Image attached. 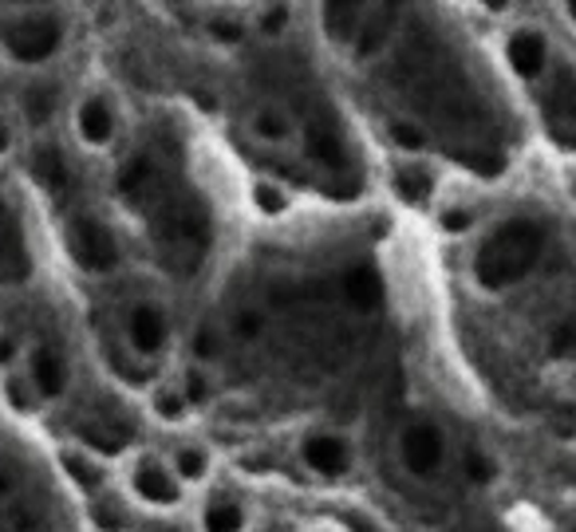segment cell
<instances>
[{
    "label": "cell",
    "mask_w": 576,
    "mask_h": 532,
    "mask_svg": "<svg viewBox=\"0 0 576 532\" xmlns=\"http://www.w3.org/2000/svg\"><path fill=\"white\" fill-rule=\"evenodd\" d=\"M305 457L320 478H340V473L348 469V445L340 442V438H328V434L312 438L308 450H305Z\"/></svg>",
    "instance_id": "8992f818"
},
{
    "label": "cell",
    "mask_w": 576,
    "mask_h": 532,
    "mask_svg": "<svg viewBox=\"0 0 576 532\" xmlns=\"http://www.w3.org/2000/svg\"><path fill=\"white\" fill-rule=\"evenodd\" d=\"M545 245V229L529 218L505 221V225L486 241V249L478 252V284L482 288H505L517 276L533 269V257Z\"/></svg>",
    "instance_id": "6da1fadb"
},
{
    "label": "cell",
    "mask_w": 576,
    "mask_h": 532,
    "mask_svg": "<svg viewBox=\"0 0 576 532\" xmlns=\"http://www.w3.org/2000/svg\"><path fill=\"white\" fill-rule=\"evenodd\" d=\"M348 300L356 308H375L383 300V284L380 276H375V269H368V264H359V269L348 272Z\"/></svg>",
    "instance_id": "9c48e42d"
},
{
    "label": "cell",
    "mask_w": 576,
    "mask_h": 532,
    "mask_svg": "<svg viewBox=\"0 0 576 532\" xmlns=\"http://www.w3.org/2000/svg\"><path fill=\"white\" fill-rule=\"evenodd\" d=\"M24 115H28V122H44L48 115H52V91L48 88L28 91V95H24Z\"/></svg>",
    "instance_id": "d6986e66"
},
{
    "label": "cell",
    "mask_w": 576,
    "mask_h": 532,
    "mask_svg": "<svg viewBox=\"0 0 576 532\" xmlns=\"http://www.w3.org/2000/svg\"><path fill=\"white\" fill-rule=\"evenodd\" d=\"M510 64L517 76L533 79L537 72L545 67V40L541 36H533V33H522V36H513L510 40Z\"/></svg>",
    "instance_id": "ba28073f"
},
{
    "label": "cell",
    "mask_w": 576,
    "mask_h": 532,
    "mask_svg": "<svg viewBox=\"0 0 576 532\" xmlns=\"http://www.w3.org/2000/svg\"><path fill=\"white\" fill-rule=\"evenodd\" d=\"M392 21H395V9H392V4L375 12V16L368 21V33H363V44H359V52H363V55L375 52V48L383 44V36H387V28H392Z\"/></svg>",
    "instance_id": "9a60e30c"
},
{
    "label": "cell",
    "mask_w": 576,
    "mask_h": 532,
    "mask_svg": "<svg viewBox=\"0 0 576 532\" xmlns=\"http://www.w3.org/2000/svg\"><path fill=\"white\" fill-rule=\"evenodd\" d=\"M553 351H556V355H573V351H576V320H568V324L556 327Z\"/></svg>",
    "instance_id": "7402d4cb"
},
{
    "label": "cell",
    "mask_w": 576,
    "mask_h": 532,
    "mask_svg": "<svg viewBox=\"0 0 576 532\" xmlns=\"http://www.w3.org/2000/svg\"><path fill=\"white\" fill-rule=\"evenodd\" d=\"M466 469H470V473H474L478 481H486L489 473H494V469H489V462H486L482 454H470V457H466Z\"/></svg>",
    "instance_id": "f1b7e54d"
},
{
    "label": "cell",
    "mask_w": 576,
    "mask_h": 532,
    "mask_svg": "<svg viewBox=\"0 0 576 532\" xmlns=\"http://www.w3.org/2000/svg\"><path fill=\"white\" fill-rule=\"evenodd\" d=\"M395 185H399V194L407 197V202H423V197L431 194L426 174H414V170H399V174H395Z\"/></svg>",
    "instance_id": "ac0fdd59"
},
{
    "label": "cell",
    "mask_w": 576,
    "mask_h": 532,
    "mask_svg": "<svg viewBox=\"0 0 576 532\" xmlns=\"http://www.w3.org/2000/svg\"><path fill=\"white\" fill-rule=\"evenodd\" d=\"M33 174L48 185L60 182V154H55V146H40V151L33 154Z\"/></svg>",
    "instance_id": "2e32d148"
},
{
    "label": "cell",
    "mask_w": 576,
    "mask_h": 532,
    "mask_svg": "<svg viewBox=\"0 0 576 532\" xmlns=\"http://www.w3.org/2000/svg\"><path fill=\"white\" fill-rule=\"evenodd\" d=\"M549 131L561 146H576V83L573 76H561L549 99Z\"/></svg>",
    "instance_id": "5b68a950"
},
{
    "label": "cell",
    "mask_w": 576,
    "mask_h": 532,
    "mask_svg": "<svg viewBox=\"0 0 576 532\" xmlns=\"http://www.w3.org/2000/svg\"><path fill=\"white\" fill-rule=\"evenodd\" d=\"M111 111L103 99H88L84 103V111H79V131H84V139L88 142H107L111 139Z\"/></svg>",
    "instance_id": "8fae6325"
},
{
    "label": "cell",
    "mask_w": 576,
    "mask_h": 532,
    "mask_svg": "<svg viewBox=\"0 0 576 532\" xmlns=\"http://www.w3.org/2000/svg\"><path fill=\"white\" fill-rule=\"evenodd\" d=\"M33 375H36V387H40L44 394L64 391V367H60V359H55L52 351H36Z\"/></svg>",
    "instance_id": "4fadbf2b"
},
{
    "label": "cell",
    "mask_w": 576,
    "mask_h": 532,
    "mask_svg": "<svg viewBox=\"0 0 576 532\" xmlns=\"http://www.w3.org/2000/svg\"><path fill=\"white\" fill-rule=\"evenodd\" d=\"M185 387H190V399H202V379H197V375H190V379H185Z\"/></svg>",
    "instance_id": "836d02e7"
},
{
    "label": "cell",
    "mask_w": 576,
    "mask_h": 532,
    "mask_svg": "<svg viewBox=\"0 0 576 532\" xmlns=\"http://www.w3.org/2000/svg\"><path fill=\"white\" fill-rule=\"evenodd\" d=\"M84 438H88V445L103 450V454H119V450H123V434H107V430H95V426H88V430H84Z\"/></svg>",
    "instance_id": "ffe728a7"
},
{
    "label": "cell",
    "mask_w": 576,
    "mask_h": 532,
    "mask_svg": "<svg viewBox=\"0 0 576 532\" xmlns=\"http://www.w3.org/2000/svg\"><path fill=\"white\" fill-rule=\"evenodd\" d=\"M257 206L265 209V213H281L284 209V197L272 190V185H257Z\"/></svg>",
    "instance_id": "d4e9b609"
},
{
    "label": "cell",
    "mask_w": 576,
    "mask_h": 532,
    "mask_svg": "<svg viewBox=\"0 0 576 532\" xmlns=\"http://www.w3.org/2000/svg\"><path fill=\"white\" fill-rule=\"evenodd\" d=\"M356 21H359V12L356 4H324V28L332 40H351V33H356Z\"/></svg>",
    "instance_id": "5bb4252c"
},
{
    "label": "cell",
    "mask_w": 576,
    "mask_h": 532,
    "mask_svg": "<svg viewBox=\"0 0 576 532\" xmlns=\"http://www.w3.org/2000/svg\"><path fill=\"white\" fill-rule=\"evenodd\" d=\"M131 339H135V348H139L142 355L163 351V343H166L163 312H154V308H135L131 312Z\"/></svg>",
    "instance_id": "52a82bcc"
},
{
    "label": "cell",
    "mask_w": 576,
    "mask_h": 532,
    "mask_svg": "<svg viewBox=\"0 0 576 532\" xmlns=\"http://www.w3.org/2000/svg\"><path fill=\"white\" fill-rule=\"evenodd\" d=\"M238 529H241L238 505H214L206 512V532H238Z\"/></svg>",
    "instance_id": "e0dca14e"
},
{
    "label": "cell",
    "mask_w": 576,
    "mask_h": 532,
    "mask_svg": "<svg viewBox=\"0 0 576 532\" xmlns=\"http://www.w3.org/2000/svg\"><path fill=\"white\" fill-rule=\"evenodd\" d=\"M257 131H261L265 139H284V122L277 119V115H257Z\"/></svg>",
    "instance_id": "4316f807"
},
{
    "label": "cell",
    "mask_w": 576,
    "mask_h": 532,
    "mask_svg": "<svg viewBox=\"0 0 576 532\" xmlns=\"http://www.w3.org/2000/svg\"><path fill=\"white\" fill-rule=\"evenodd\" d=\"M238 332H241V336H257V332H261V320H257L253 312H245L238 320Z\"/></svg>",
    "instance_id": "4dcf8cb0"
},
{
    "label": "cell",
    "mask_w": 576,
    "mask_h": 532,
    "mask_svg": "<svg viewBox=\"0 0 576 532\" xmlns=\"http://www.w3.org/2000/svg\"><path fill=\"white\" fill-rule=\"evenodd\" d=\"M438 457H443V438H438V430L431 423H419L402 434V462H407V469L431 473L438 466Z\"/></svg>",
    "instance_id": "277c9868"
},
{
    "label": "cell",
    "mask_w": 576,
    "mask_h": 532,
    "mask_svg": "<svg viewBox=\"0 0 576 532\" xmlns=\"http://www.w3.org/2000/svg\"><path fill=\"white\" fill-rule=\"evenodd\" d=\"M95 524H103L107 532H119L123 529V521H119V517H111V509H95Z\"/></svg>",
    "instance_id": "d6a6232c"
},
{
    "label": "cell",
    "mask_w": 576,
    "mask_h": 532,
    "mask_svg": "<svg viewBox=\"0 0 576 532\" xmlns=\"http://www.w3.org/2000/svg\"><path fill=\"white\" fill-rule=\"evenodd\" d=\"M72 257L91 272H107L119 261V249H115V241H111V233L103 225H95V221H76V225H72Z\"/></svg>",
    "instance_id": "7a4b0ae2"
},
{
    "label": "cell",
    "mask_w": 576,
    "mask_h": 532,
    "mask_svg": "<svg viewBox=\"0 0 576 532\" xmlns=\"http://www.w3.org/2000/svg\"><path fill=\"white\" fill-rule=\"evenodd\" d=\"M561 438H573L576 434V411H561V423H556Z\"/></svg>",
    "instance_id": "1f68e13d"
},
{
    "label": "cell",
    "mask_w": 576,
    "mask_h": 532,
    "mask_svg": "<svg viewBox=\"0 0 576 532\" xmlns=\"http://www.w3.org/2000/svg\"><path fill=\"white\" fill-rule=\"evenodd\" d=\"M392 134H395V142H399L402 151H419V146H423V134L414 131V127H402V122H395Z\"/></svg>",
    "instance_id": "cb8c5ba5"
},
{
    "label": "cell",
    "mask_w": 576,
    "mask_h": 532,
    "mask_svg": "<svg viewBox=\"0 0 576 532\" xmlns=\"http://www.w3.org/2000/svg\"><path fill=\"white\" fill-rule=\"evenodd\" d=\"M568 16H573V21H576V0H573V4H568Z\"/></svg>",
    "instance_id": "74e56055"
},
{
    "label": "cell",
    "mask_w": 576,
    "mask_h": 532,
    "mask_svg": "<svg viewBox=\"0 0 576 532\" xmlns=\"http://www.w3.org/2000/svg\"><path fill=\"white\" fill-rule=\"evenodd\" d=\"M154 406H158L163 418H182V399H178V394H158Z\"/></svg>",
    "instance_id": "83f0119b"
},
{
    "label": "cell",
    "mask_w": 576,
    "mask_h": 532,
    "mask_svg": "<svg viewBox=\"0 0 576 532\" xmlns=\"http://www.w3.org/2000/svg\"><path fill=\"white\" fill-rule=\"evenodd\" d=\"M135 489H139V493H142L146 501H154V505H170V501L178 497L175 481L166 478V473H163L158 466H142V469H139V478H135Z\"/></svg>",
    "instance_id": "7c38bea8"
},
{
    "label": "cell",
    "mask_w": 576,
    "mask_h": 532,
    "mask_svg": "<svg viewBox=\"0 0 576 532\" xmlns=\"http://www.w3.org/2000/svg\"><path fill=\"white\" fill-rule=\"evenodd\" d=\"M0 359H12V343H9V339H0Z\"/></svg>",
    "instance_id": "e575fe53"
},
{
    "label": "cell",
    "mask_w": 576,
    "mask_h": 532,
    "mask_svg": "<svg viewBox=\"0 0 576 532\" xmlns=\"http://www.w3.org/2000/svg\"><path fill=\"white\" fill-rule=\"evenodd\" d=\"M64 469H67V473H72V478H76L84 489H95V485H99V473L88 466V462H84V457H64Z\"/></svg>",
    "instance_id": "44dd1931"
},
{
    "label": "cell",
    "mask_w": 576,
    "mask_h": 532,
    "mask_svg": "<svg viewBox=\"0 0 576 532\" xmlns=\"http://www.w3.org/2000/svg\"><path fill=\"white\" fill-rule=\"evenodd\" d=\"M443 225L450 229V233H462V229L474 225V213H466V209H446V213H443Z\"/></svg>",
    "instance_id": "484cf974"
},
{
    "label": "cell",
    "mask_w": 576,
    "mask_h": 532,
    "mask_svg": "<svg viewBox=\"0 0 576 532\" xmlns=\"http://www.w3.org/2000/svg\"><path fill=\"white\" fill-rule=\"evenodd\" d=\"M4 493H9V478H4V473H0V497H4Z\"/></svg>",
    "instance_id": "8d00e7d4"
},
{
    "label": "cell",
    "mask_w": 576,
    "mask_h": 532,
    "mask_svg": "<svg viewBox=\"0 0 576 532\" xmlns=\"http://www.w3.org/2000/svg\"><path fill=\"white\" fill-rule=\"evenodd\" d=\"M4 146H9V131H4V127H0V151H4Z\"/></svg>",
    "instance_id": "d590c367"
},
{
    "label": "cell",
    "mask_w": 576,
    "mask_h": 532,
    "mask_svg": "<svg viewBox=\"0 0 576 532\" xmlns=\"http://www.w3.org/2000/svg\"><path fill=\"white\" fill-rule=\"evenodd\" d=\"M308 151H312V158H320L324 166H344V163H348V151H344L340 134L332 131V127H320V122H312V127H308Z\"/></svg>",
    "instance_id": "30bf717a"
},
{
    "label": "cell",
    "mask_w": 576,
    "mask_h": 532,
    "mask_svg": "<svg viewBox=\"0 0 576 532\" xmlns=\"http://www.w3.org/2000/svg\"><path fill=\"white\" fill-rule=\"evenodd\" d=\"M178 469H182V478H202V469H206L202 450H185V454L178 457Z\"/></svg>",
    "instance_id": "603a6c76"
},
{
    "label": "cell",
    "mask_w": 576,
    "mask_h": 532,
    "mask_svg": "<svg viewBox=\"0 0 576 532\" xmlns=\"http://www.w3.org/2000/svg\"><path fill=\"white\" fill-rule=\"evenodd\" d=\"M60 44V24L40 16V21H24L21 28H12L9 33V52L24 64H36V60H44V55L55 52Z\"/></svg>",
    "instance_id": "3957f363"
},
{
    "label": "cell",
    "mask_w": 576,
    "mask_h": 532,
    "mask_svg": "<svg viewBox=\"0 0 576 532\" xmlns=\"http://www.w3.org/2000/svg\"><path fill=\"white\" fill-rule=\"evenodd\" d=\"M9 399H12V406H16V411H28V406H33V399L24 394L21 382H9Z\"/></svg>",
    "instance_id": "f546056e"
}]
</instances>
